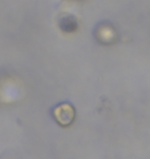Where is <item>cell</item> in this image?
I'll use <instances>...</instances> for the list:
<instances>
[{
    "label": "cell",
    "instance_id": "6da1fadb",
    "mask_svg": "<svg viewBox=\"0 0 150 159\" xmlns=\"http://www.w3.org/2000/svg\"><path fill=\"white\" fill-rule=\"evenodd\" d=\"M55 116L58 122H60L62 125H68L74 118V112H73V109L70 106L64 104V106H61L56 110Z\"/></svg>",
    "mask_w": 150,
    "mask_h": 159
},
{
    "label": "cell",
    "instance_id": "7a4b0ae2",
    "mask_svg": "<svg viewBox=\"0 0 150 159\" xmlns=\"http://www.w3.org/2000/svg\"><path fill=\"white\" fill-rule=\"evenodd\" d=\"M76 22L72 18H64L61 21V28L65 32H72L76 29Z\"/></svg>",
    "mask_w": 150,
    "mask_h": 159
}]
</instances>
